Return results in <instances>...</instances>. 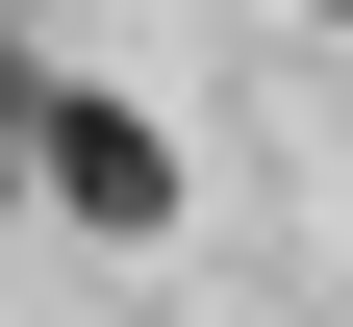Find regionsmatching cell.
<instances>
[{
	"label": "cell",
	"mask_w": 353,
	"mask_h": 327,
	"mask_svg": "<svg viewBox=\"0 0 353 327\" xmlns=\"http://www.w3.org/2000/svg\"><path fill=\"white\" fill-rule=\"evenodd\" d=\"M0 126H26V176H51L76 226H126V252L176 226V126H152V101H101V76H26Z\"/></svg>",
	"instance_id": "1"
}]
</instances>
